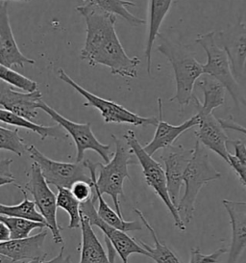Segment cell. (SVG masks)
<instances>
[{
	"label": "cell",
	"instance_id": "cell-20",
	"mask_svg": "<svg viewBox=\"0 0 246 263\" xmlns=\"http://www.w3.org/2000/svg\"><path fill=\"white\" fill-rule=\"evenodd\" d=\"M195 84L203 92L204 97V101L201 102L195 95L192 96V100L199 115L213 114L215 109L220 107L225 103L226 89L215 78L204 73L197 79Z\"/></svg>",
	"mask_w": 246,
	"mask_h": 263
},
{
	"label": "cell",
	"instance_id": "cell-4",
	"mask_svg": "<svg viewBox=\"0 0 246 263\" xmlns=\"http://www.w3.org/2000/svg\"><path fill=\"white\" fill-rule=\"evenodd\" d=\"M221 178L210 160L207 149L196 140L192 158L184 172V192L177 204V210L184 224L192 222L195 211V201L200 190L210 181Z\"/></svg>",
	"mask_w": 246,
	"mask_h": 263
},
{
	"label": "cell",
	"instance_id": "cell-8",
	"mask_svg": "<svg viewBox=\"0 0 246 263\" xmlns=\"http://www.w3.org/2000/svg\"><path fill=\"white\" fill-rule=\"evenodd\" d=\"M95 202L96 196L94 194L92 199L80 204V211L84 216L88 218L90 224L97 227L103 232L109 249L108 256L110 261L112 263L115 262V253L119 255L122 263H128L129 256L133 254H138L149 257L148 253L138 244L137 240L130 237L126 232L109 226L100 219L95 209Z\"/></svg>",
	"mask_w": 246,
	"mask_h": 263
},
{
	"label": "cell",
	"instance_id": "cell-38",
	"mask_svg": "<svg viewBox=\"0 0 246 263\" xmlns=\"http://www.w3.org/2000/svg\"><path fill=\"white\" fill-rule=\"evenodd\" d=\"M10 239H11V234L7 226L0 221V242H5Z\"/></svg>",
	"mask_w": 246,
	"mask_h": 263
},
{
	"label": "cell",
	"instance_id": "cell-17",
	"mask_svg": "<svg viewBox=\"0 0 246 263\" xmlns=\"http://www.w3.org/2000/svg\"><path fill=\"white\" fill-rule=\"evenodd\" d=\"M230 217L232 238L226 263H238L246 248V201L223 200Z\"/></svg>",
	"mask_w": 246,
	"mask_h": 263
},
{
	"label": "cell",
	"instance_id": "cell-3",
	"mask_svg": "<svg viewBox=\"0 0 246 263\" xmlns=\"http://www.w3.org/2000/svg\"><path fill=\"white\" fill-rule=\"evenodd\" d=\"M157 40V50L168 58L175 76L176 93L169 101H176L181 112L191 103L193 88L197 79L203 74V65L184 44L171 40L160 33Z\"/></svg>",
	"mask_w": 246,
	"mask_h": 263
},
{
	"label": "cell",
	"instance_id": "cell-15",
	"mask_svg": "<svg viewBox=\"0 0 246 263\" xmlns=\"http://www.w3.org/2000/svg\"><path fill=\"white\" fill-rule=\"evenodd\" d=\"M158 124L156 125V132L154 134L153 139L144 147L145 151L149 155H155L158 151L173 145L175 140L180 137L192 127L199 124L200 117L198 114L192 116L191 119L187 120L183 124L173 125L163 121L162 118V101L161 99H158Z\"/></svg>",
	"mask_w": 246,
	"mask_h": 263
},
{
	"label": "cell",
	"instance_id": "cell-37",
	"mask_svg": "<svg viewBox=\"0 0 246 263\" xmlns=\"http://www.w3.org/2000/svg\"><path fill=\"white\" fill-rule=\"evenodd\" d=\"M219 123L222 125L224 129H229V130H234V132H240L242 134L246 135V127L238 124L233 120V118L230 117L228 119H218Z\"/></svg>",
	"mask_w": 246,
	"mask_h": 263
},
{
	"label": "cell",
	"instance_id": "cell-36",
	"mask_svg": "<svg viewBox=\"0 0 246 263\" xmlns=\"http://www.w3.org/2000/svg\"><path fill=\"white\" fill-rule=\"evenodd\" d=\"M26 263H72L70 255H65V246H61V250L58 255L50 260H46V257L44 258H37L30 260L29 262Z\"/></svg>",
	"mask_w": 246,
	"mask_h": 263
},
{
	"label": "cell",
	"instance_id": "cell-2",
	"mask_svg": "<svg viewBox=\"0 0 246 263\" xmlns=\"http://www.w3.org/2000/svg\"><path fill=\"white\" fill-rule=\"evenodd\" d=\"M112 138L115 143V149L113 157L106 165L93 163L90 160H86L84 164L100 193L106 194L112 198L116 213L124 219L119 201L120 197L124 198V179H131L128 167L138 162L133 158V154L126 143L114 134H112Z\"/></svg>",
	"mask_w": 246,
	"mask_h": 263
},
{
	"label": "cell",
	"instance_id": "cell-39",
	"mask_svg": "<svg viewBox=\"0 0 246 263\" xmlns=\"http://www.w3.org/2000/svg\"><path fill=\"white\" fill-rule=\"evenodd\" d=\"M0 263H26L25 261H15L11 258H9L7 256L0 255Z\"/></svg>",
	"mask_w": 246,
	"mask_h": 263
},
{
	"label": "cell",
	"instance_id": "cell-16",
	"mask_svg": "<svg viewBox=\"0 0 246 263\" xmlns=\"http://www.w3.org/2000/svg\"><path fill=\"white\" fill-rule=\"evenodd\" d=\"M0 64L8 68H23L25 64H35L17 47L8 14V2H0Z\"/></svg>",
	"mask_w": 246,
	"mask_h": 263
},
{
	"label": "cell",
	"instance_id": "cell-5",
	"mask_svg": "<svg viewBox=\"0 0 246 263\" xmlns=\"http://www.w3.org/2000/svg\"><path fill=\"white\" fill-rule=\"evenodd\" d=\"M124 140L127 146L130 148L133 155L137 157L138 162L142 168V174L146 178V183L152 188L156 195L161 199L165 205L169 209L171 216L174 221V226L178 230L186 231V224L179 215L176 206L173 204L169 197L167 178L165 170L161 164L156 161L151 155H148L144 147L140 145L136 136V133L129 129L124 134Z\"/></svg>",
	"mask_w": 246,
	"mask_h": 263
},
{
	"label": "cell",
	"instance_id": "cell-12",
	"mask_svg": "<svg viewBox=\"0 0 246 263\" xmlns=\"http://www.w3.org/2000/svg\"><path fill=\"white\" fill-rule=\"evenodd\" d=\"M192 153L193 148H186L182 145H172L163 148L161 155L169 197L176 209L180 201L181 188L184 184V172L192 158Z\"/></svg>",
	"mask_w": 246,
	"mask_h": 263
},
{
	"label": "cell",
	"instance_id": "cell-10",
	"mask_svg": "<svg viewBox=\"0 0 246 263\" xmlns=\"http://www.w3.org/2000/svg\"><path fill=\"white\" fill-rule=\"evenodd\" d=\"M28 178L27 183L20 186L33 196L36 208L44 218L46 227L52 233L54 242L56 244L63 243L64 239L61 237V228L57 221V196L46 183L42 172L35 162L31 165Z\"/></svg>",
	"mask_w": 246,
	"mask_h": 263
},
{
	"label": "cell",
	"instance_id": "cell-11",
	"mask_svg": "<svg viewBox=\"0 0 246 263\" xmlns=\"http://www.w3.org/2000/svg\"><path fill=\"white\" fill-rule=\"evenodd\" d=\"M27 153H29L31 159L38 165L48 185H54L57 189H69L74 182L79 180L92 182L91 175L87 174L89 170L83 161L75 163L55 161L40 153L34 145L27 147Z\"/></svg>",
	"mask_w": 246,
	"mask_h": 263
},
{
	"label": "cell",
	"instance_id": "cell-25",
	"mask_svg": "<svg viewBox=\"0 0 246 263\" xmlns=\"http://www.w3.org/2000/svg\"><path fill=\"white\" fill-rule=\"evenodd\" d=\"M92 186L94 194L96 196V202L98 203L97 214L102 221H104L106 224L114 227L115 229L122 231L124 232H135V231H141L144 226L138 221H125L121 217L119 216L116 211L111 209L106 201L103 198V195L100 193L96 185L94 184L92 179Z\"/></svg>",
	"mask_w": 246,
	"mask_h": 263
},
{
	"label": "cell",
	"instance_id": "cell-27",
	"mask_svg": "<svg viewBox=\"0 0 246 263\" xmlns=\"http://www.w3.org/2000/svg\"><path fill=\"white\" fill-rule=\"evenodd\" d=\"M94 3L101 10L112 14L115 16H119L127 22L131 26L138 27L146 25V20H142L137 16H134L128 11L127 7L135 6L136 3L130 0H93Z\"/></svg>",
	"mask_w": 246,
	"mask_h": 263
},
{
	"label": "cell",
	"instance_id": "cell-19",
	"mask_svg": "<svg viewBox=\"0 0 246 263\" xmlns=\"http://www.w3.org/2000/svg\"><path fill=\"white\" fill-rule=\"evenodd\" d=\"M47 232H40L36 235L23 239H10L0 242V255L15 261L44 258L47 254L43 252Z\"/></svg>",
	"mask_w": 246,
	"mask_h": 263
},
{
	"label": "cell",
	"instance_id": "cell-35",
	"mask_svg": "<svg viewBox=\"0 0 246 263\" xmlns=\"http://www.w3.org/2000/svg\"><path fill=\"white\" fill-rule=\"evenodd\" d=\"M231 168L234 170L235 174L239 178V181L246 189V164L238 161L236 156L232 154H229V163Z\"/></svg>",
	"mask_w": 246,
	"mask_h": 263
},
{
	"label": "cell",
	"instance_id": "cell-13",
	"mask_svg": "<svg viewBox=\"0 0 246 263\" xmlns=\"http://www.w3.org/2000/svg\"><path fill=\"white\" fill-rule=\"evenodd\" d=\"M215 42L228 56L231 70L235 78H240L245 71L246 25L242 22L221 30L216 34Z\"/></svg>",
	"mask_w": 246,
	"mask_h": 263
},
{
	"label": "cell",
	"instance_id": "cell-29",
	"mask_svg": "<svg viewBox=\"0 0 246 263\" xmlns=\"http://www.w3.org/2000/svg\"><path fill=\"white\" fill-rule=\"evenodd\" d=\"M80 202L70 193L69 189L58 188L57 194V208L64 209L69 216V229H78L80 228L81 221V211Z\"/></svg>",
	"mask_w": 246,
	"mask_h": 263
},
{
	"label": "cell",
	"instance_id": "cell-1",
	"mask_svg": "<svg viewBox=\"0 0 246 263\" xmlns=\"http://www.w3.org/2000/svg\"><path fill=\"white\" fill-rule=\"evenodd\" d=\"M84 17L87 29L80 58L90 66L107 67L112 74L123 78H138V57H130L124 50L115 31L117 17L109 14L89 0L76 8Z\"/></svg>",
	"mask_w": 246,
	"mask_h": 263
},
{
	"label": "cell",
	"instance_id": "cell-26",
	"mask_svg": "<svg viewBox=\"0 0 246 263\" xmlns=\"http://www.w3.org/2000/svg\"><path fill=\"white\" fill-rule=\"evenodd\" d=\"M15 186L23 193V201L19 202L18 204H15V205H7V204L0 203V215L8 217H17V218H23V219L31 220V221L45 223V220H44L43 216L39 214L34 201H30L28 199L27 192L23 189L22 186L18 185V184H15Z\"/></svg>",
	"mask_w": 246,
	"mask_h": 263
},
{
	"label": "cell",
	"instance_id": "cell-6",
	"mask_svg": "<svg viewBox=\"0 0 246 263\" xmlns=\"http://www.w3.org/2000/svg\"><path fill=\"white\" fill-rule=\"evenodd\" d=\"M215 37V31H211L199 35L195 40V43L207 54V63L203 65V74H209L219 81L230 93L236 106L239 108L240 105L246 104L244 96L232 72L228 56L221 47L217 46Z\"/></svg>",
	"mask_w": 246,
	"mask_h": 263
},
{
	"label": "cell",
	"instance_id": "cell-14",
	"mask_svg": "<svg viewBox=\"0 0 246 263\" xmlns=\"http://www.w3.org/2000/svg\"><path fill=\"white\" fill-rule=\"evenodd\" d=\"M42 101L43 95L38 90L31 93L18 92L0 80V106L7 111L31 121L38 116Z\"/></svg>",
	"mask_w": 246,
	"mask_h": 263
},
{
	"label": "cell",
	"instance_id": "cell-18",
	"mask_svg": "<svg viewBox=\"0 0 246 263\" xmlns=\"http://www.w3.org/2000/svg\"><path fill=\"white\" fill-rule=\"evenodd\" d=\"M199 117L198 129L195 132L197 141L202 146L219 155L225 162L229 163L230 153L227 148L229 138L218 119L213 114L199 115Z\"/></svg>",
	"mask_w": 246,
	"mask_h": 263
},
{
	"label": "cell",
	"instance_id": "cell-23",
	"mask_svg": "<svg viewBox=\"0 0 246 263\" xmlns=\"http://www.w3.org/2000/svg\"><path fill=\"white\" fill-rule=\"evenodd\" d=\"M0 122L15 126L16 128H24L29 132L38 134L40 139L54 138V139H67L68 133L65 132L59 124L55 126H45L35 124L23 117L16 115L5 109L0 108Z\"/></svg>",
	"mask_w": 246,
	"mask_h": 263
},
{
	"label": "cell",
	"instance_id": "cell-21",
	"mask_svg": "<svg viewBox=\"0 0 246 263\" xmlns=\"http://www.w3.org/2000/svg\"><path fill=\"white\" fill-rule=\"evenodd\" d=\"M173 0H149L148 8V29L146 39L145 54L146 58V70L151 74V62H152V48L154 43L157 41L160 34V28L163 20L168 16L171 8Z\"/></svg>",
	"mask_w": 246,
	"mask_h": 263
},
{
	"label": "cell",
	"instance_id": "cell-40",
	"mask_svg": "<svg viewBox=\"0 0 246 263\" xmlns=\"http://www.w3.org/2000/svg\"><path fill=\"white\" fill-rule=\"evenodd\" d=\"M9 1H14V2H29L31 0H0V2H9Z\"/></svg>",
	"mask_w": 246,
	"mask_h": 263
},
{
	"label": "cell",
	"instance_id": "cell-32",
	"mask_svg": "<svg viewBox=\"0 0 246 263\" xmlns=\"http://www.w3.org/2000/svg\"><path fill=\"white\" fill-rule=\"evenodd\" d=\"M70 193L80 203H83L93 198L94 191L92 182L79 180L74 182L69 188Z\"/></svg>",
	"mask_w": 246,
	"mask_h": 263
},
{
	"label": "cell",
	"instance_id": "cell-33",
	"mask_svg": "<svg viewBox=\"0 0 246 263\" xmlns=\"http://www.w3.org/2000/svg\"><path fill=\"white\" fill-rule=\"evenodd\" d=\"M227 253L226 248H219L210 255L201 253L198 248H192L191 250L190 263H217L221 255Z\"/></svg>",
	"mask_w": 246,
	"mask_h": 263
},
{
	"label": "cell",
	"instance_id": "cell-30",
	"mask_svg": "<svg viewBox=\"0 0 246 263\" xmlns=\"http://www.w3.org/2000/svg\"><path fill=\"white\" fill-rule=\"evenodd\" d=\"M27 147L18 134V128L9 129L0 126V151H8L22 157L27 153Z\"/></svg>",
	"mask_w": 246,
	"mask_h": 263
},
{
	"label": "cell",
	"instance_id": "cell-31",
	"mask_svg": "<svg viewBox=\"0 0 246 263\" xmlns=\"http://www.w3.org/2000/svg\"><path fill=\"white\" fill-rule=\"evenodd\" d=\"M0 80L27 93L38 90V83L36 81L23 77V74L2 64H0Z\"/></svg>",
	"mask_w": 246,
	"mask_h": 263
},
{
	"label": "cell",
	"instance_id": "cell-34",
	"mask_svg": "<svg viewBox=\"0 0 246 263\" xmlns=\"http://www.w3.org/2000/svg\"><path fill=\"white\" fill-rule=\"evenodd\" d=\"M13 160L11 158L0 159V187L15 184V178L11 171Z\"/></svg>",
	"mask_w": 246,
	"mask_h": 263
},
{
	"label": "cell",
	"instance_id": "cell-7",
	"mask_svg": "<svg viewBox=\"0 0 246 263\" xmlns=\"http://www.w3.org/2000/svg\"><path fill=\"white\" fill-rule=\"evenodd\" d=\"M58 78L65 83L71 86L77 91V93L84 97L87 101L84 103V106H92L93 108L97 109L106 124H126L135 126H156L158 124V118L156 117L139 116L137 113L132 112L115 101L102 99L87 91L82 86L77 84L63 69L58 70Z\"/></svg>",
	"mask_w": 246,
	"mask_h": 263
},
{
	"label": "cell",
	"instance_id": "cell-28",
	"mask_svg": "<svg viewBox=\"0 0 246 263\" xmlns=\"http://www.w3.org/2000/svg\"><path fill=\"white\" fill-rule=\"evenodd\" d=\"M0 221L7 226L11 239H23L30 236L31 232L36 229L43 230L46 228L45 223L31 221L17 217H8L0 215Z\"/></svg>",
	"mask_w": 246,
	"mask_h": 263
},
{
	"label": "cell",
	"instance_id": "cell-24",
	"mask_svg": "<svg viewBox=\"0 0 246 263\" xmlns=\"http://www.w3.org/2000/svg\"><path fill=\"white\" fill-rule=\"evenodd\" d=\"M134 211L138 214V216L144 224V227H146L147 231L150 232L151 236L153 237L154 247L146 244V242L142 240H138V244L148 253L149 257L152 258L156 263H181L179 258L177 257V255L166 244L161 243V240L159 239L158 234L155 232L153 227L148 223L142 211H140L138 209H134Z\"/></svg>",
	"mask_w": 246,
	"mask_h": 263
},
{
	"label": "cell",
	"instance_id": "cell-22",
	"mask_svg": "<svg viewBox=\"0 0 246 263\" xmlns=\"http://www.w3.org/2000/svg\"><path fill=\"white\" fill-rule=\"evenodd\" d=\"M80 229L82 242L79 263H112L87 217L81 213Z\"/></svg>",
	"mask_w": 246,
	"mask_h": 263
},
{
	"label": "cell",
	"instance_id": "cell-9",
	"mask_svg": "<svg viewBox=\"0 0 246 263\" xmlns=\"http://www.w3.org/2000/svg\"><path fill=\"white\" fill-rule=\"evenodd\" d=\"M38 109L46 112L54 122L61 126V128L72 138L76 146V162H82L84 159L85 153L87 151H93L108 163L114 155L110 145H104L100 143L95 137L92 130V125L90 123L78 124L75 122L69 121V119L61 116L55 109L50 107L44 101L39 102Z\"/></svg>",
	"mask_w": 246,
	"mask_h": 263
}]
</instances>
